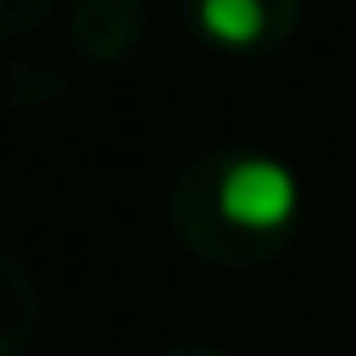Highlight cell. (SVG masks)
I'll use <instances>...</instances> for the list:
<instances>
[{"instance_id": "6da1fadb", "label": "cell", "mask_w": 356, "mask_h": 356, "mask_svg": "<svg viewBox=\"0 0 356 356\" xmlns=\"http://www.w3.org/2000/svg\"><path fill=\"white\" fill-rule=\"evenodd\" d=\"M217 206L234 228L245 234H273L295 217L300 206V189H295V172L284 161H267V156H245L222 172V189H217Z\"/></svg>"}, {"instance_id": "7a4b0ae2", "label": "cell", "mask_w": 356, "mask_h": 356, "mask_svg": "<svg viewBox=\"0 0 356 356\" xmlns=\"http://www.w3.org/2000/svg\"><path fill=\"white\" fill-rule=\"evenodd\" d=\"M195 22H200V33L211 44L239 50V44H256L261 39L267 11H261V0H195Z\"/></svg>"}]
</instances>
